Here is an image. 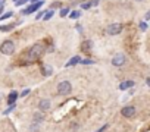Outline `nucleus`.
<instances>
[{"instance_id":"1","label":"nucleus","mask_w":150,"mask_h":132,"mask_svg":"<svg viewBox=\"0 0 150 132\" xmlns=\"http://www.w3.org/2000/svg\"><path fill=\"white\" fill-rule=\"evenodd\" d=\"M44 51H46V47H44L41 43H35L34 46H31L30 48H27V50L19 56L18 63L22 65V66L35 63L37 60H40V57L44 54Z\"/></svg>"},{"instance_id":"2","label":"nucleus","mask_w":150,"mask_h":132,"mask_svg":"<svg viewBox=\"0 0 150 132\" xmlns=\"http://www.w3.org/2000/svg\"><path fill=\"white\" fill-rule=\"evenodd\" d=\"M13 51H15V43L12 40H5L0 44V53L2 54L11 56V54H13Z\"/></svg>"},{"instance_id":"3","label":"nucleus","mask_w":150,"mask_h":132,"mask_svg":"<svg viewBox=\"0 0 150 132\" xmlns=\"http://www.w3.org/2000/svg\"><path fill=\"white\" fill-rule=\"evenodd\" d=\"M72 91V85L69 81H60L57 84V94L59 95H68Z\"/></svg>"},{"instance_id":"4","label":"nucleus","mask_w":150,"mask_h":132,"mask_svg":"<svg viewBox=\"0 0 150 132\" xmlns=\"http://www.w3.org/2000/svg\"><path fill=\"white\" fill-rule=\"evenodd\" d=\"M125 63H127V57L122 53H118L112 57V65L115 66V68H121V66H124Z\"/></svg>"},{"instance_id":"5","label":"nucleus","mask_w":150,"mask_h":132,"mask_svg":"<svg viewBox=\"0 0 150 132\" xmlns=\"http://www.w3.org/2000/svg\"><path fill=\"white\" fill-rule=\"evenodd\" d=\"M44 5V2L43 0H40V2H37V3H33V5H30L28 8H25V9H22V15H30V13H34V12H37L41 6Z\"/></svg>"},{"instance_id":"6","label":"nucleus","mask_w":150,"mask_h":132,"mask_svg":"<svg viewBox=\"0 0 150 132\" xmlns=\"http://www.w3.org/2000/svg\"><path fill=\"white\" fill-rule=\"evenodd\" d=\"M122 29H124L122 24H110V25L106 28V32H108L109 35H118V34L122 32Z\"/></svg>"},{"instance_id":"7","label":"nucleus","mask_w":150,"mask_h":132,"mask_svg":"<svg viewBox=\"0 0 150 132\" xmlns=\"http://www.w3.org/2000/svg\"><path fill=\"white\" fill-rule=\"evenodd\" d=\"M121 113H122L124 117H128V119H129V117H134V116H135L137 109H135L134 106H125V107H122Z\"/></svg>"},{"instance_id":"8","label":"nucleus","mask_w":150,"mask_h":132,"mask_svg":"<svg viewBox=\"0 0 150 132\" xmlns=\"http://www.w3.org/2000/svg\"><path fill=\"white\" fill-rule=\"evenodd\" d=\"M50 106H52V101H50L49 98H41V100L38 101V110H40V112H46V110H49Z\"/></svg>"},{"instance_id":"9","label":"nucleus","mask_w":150,"mask_h":132,"mask_svg":"<svg viewBox=\"0 0 150 132\" xmlns=\"http://www.w3.org/2000/svg\"><path fill=\"white\" fill-rule=\"evenodd\" d=\"M44 119H46V116H44V112H35L34 114H33V123H37V125H40V123H43L44 122Z\"/></svg>"},{"instance_id":"10","label":"nucleus","mask_w":150,"mask_h":132,"mask_svg":"<svg viewBox=\"0 0 150 132\" xmlns=\"http://www.w3.org/2000/svg\"><path fill=\"white\" fill-rule=\"evenodd\" d=\"M91 47H93V41H91V40H86V41H83V44H81V51L90 53V51H91Z\"/></svg>"},{"instance_id":"11","label":"nucleus","mask_w":150,"mask_h":132,"mask_svg":"<svg viewBox=\"0 0 150 132\" xmlns=\"http://www.w3.org/2000/svg\"><path fill=\"white\" fill-rule=\"evenodd\" d=\"M80 62H81V57H80V56H74V57H71V59L68 60V63L65 65V68H72V66L78 65Z\"/></svg>"},{"instance_id":"12","label":"nucleus","mask_w":150,"mask_h":132,"mask_svg":"<svg viewBox=\"0 0 150 132\" xmlns=\"http://www.w3.org/2000/svg\"><path fill=\"white\" fill-rule=\"evenodd\" d=\"M134 85H135L134 81H124V82L119 84V90L125 91V90H128V88H131V87H134Z\"/></svg>"},{"instance_id":"13","label":"nucleus","mask_w":150,"mask_h":132,"mask_svg":"<svg viewBox=\"0 0 150 132\" xmlns=\"http://www.w3.org/2000/svg\"><path fill=\"white\" fill-rule=\"evenodd\" d=\"M16 98H18V93H16V91H12V93L9 94V97H8V106H12V104H15Z\"/></svg>"},{"instance_id":"14","label":"nucleus","mask_w":150,"mask_h":132,"mask_svg":"<svg viewBox=\"0 0 150 132\" xmlns=\"http://www.w3.org/2000/svg\"><path fill=\"white\" fill-rule=\"evenodd\" d=\"M52 74H53V68H52L50 65H44L43 66V75L44 77H50Z\"/></svg>"},{"instance_id":"15","label":"nucleus","mask_w":150,"mask_h":132,"mask_svg":"<svg viewBox=\"0 0 150 132\" xmlns=\"http://www.w3.org/2000/svg\"><path fill=\"white\" fill-rule=\"evenodd\" d=\"M13 28H15L13 24H11V25H0V31H2V32H9V31H12Z\"/></svg>"},{"instance_id":"16","label":"nucleus","mask_w":150,"mask_h":132,"mask_svg":"<svg viewBox=\"0 0 150 132\" xmlns=\"http://www.w3.org/2000/svg\"><path fill=\"white\" fill-rule=\"evenodd\" d=\"M81 16V11H72V12H69V18L71 19H78Z\"/></svg>"},{"instance_id":"17","label":"nucleus","mask_w":150,"mask_h":132,"mask_svg":"<svg viewBox=\"0 0 150 132\" xmlns=\"http://www.w3.org/2000/svg\"><path fill=\"white\" fill-rule=\"evenodd\" d=\"M13 15V12L12 11H9V12H6V13H3L2 16H0V21H5V19H9L11 16Z\"/></svg>"},{"instance_id":"18","label":"nucleus","mask_w":150,"mask_h":132,"mask_svg":"<svg viewBox=\"0 0 150 132\" xmlns=\"http://www.w3.org/2000/svg\"><path fill=\"white\" fill-rule=\"evenodd\" d=\"M69 12H71L69 8H63V9H60V16L62 18H66V15H69Z\"/></svg>"},{"instance_id":"19","label":"nucleus","mask_w":150,"mask_h":132,"mask_svg":"<svg viewBox=\"0 0 150 132\" xmlns=\"http://www.w3.org/2000/svg\"><path fill=\"white\" fill-rule=\"evenodd\" d=\"M53 15H54V11L52 9V11H49L47 13H44V16H43V18H44V21H49V19H52V16H53Z\"/></svg>"},{"instance_id":"20","label":"nucleus","mask_w":150,"mask_h":132,"mask_svg":"<svg viewBox=\"0 0 150 132\" xmlns=\"http://www.w3.org/2000/svg\"><path fill=\"white\" fill-rule=\"evenodd\" d=\"M90 8H91V3H90V2H84V3L81 5V9H83V11H87V9H90Z\"/></svg>"},{"instance_id":"21","label":"nucleus","mask_w":150,"mask_h":132,"mask_svg":"<svg viewBox=\"0 0 150 132\" xmlns=\"http://www.w3.org/2000/svg\"><path fill=\"white\" fill-rule=\"evenodd\" d=\"M80 63H83V65H93L94 62L93 60H90V59H81V62Z\"/></svg>"},{"instance_id":"22","label":"nucleus","mask_w":150,"mask_h":132,"mask_svg":"<svg viewBox=\"0 0 150 132\" xmlns=\"http://www.w3.org/2000/svg\"><path fill=\"white\" fill-rule=\"evenodd\" d=\"M30 131H31V132H38V125H37V123H33V125L30 126Z\"/></svg>"},{"instance_id":"23","label":"nucleus","mask_w":150,"mask_h":132,"mask_svg":"<svg viewBox=\"0 0 150 132\" xmlns=\"http://www.w3.org/2000/svg\"><path fill=\"white\" fill-rule=\"evenodd\" d=\"M13 109H15V104H12V106H9V107H8V110H5V112H3V114H8V113H11V112H12Z\"/></svg>"},{"instance_id":"24","label":"nucleus","mask_w":150,"mask_h":132,"mask_svg":"<svg viewBox=\"0 0 150 132\" xmlns=\"http://www.w3.org/2000/svg\"><path fill=\"white\" fill-rule=\"evenodd\" d=\"M27 2H30V0H16V6H22V5H25Z\"/></svg>"},{"instance_id":"25","label":"nucleus","mask_w":150,"mask_h":132,"mask_svg":"<svg viewBox=\"0 0 150 132\" xmlns=\"http://www.w3.org/2000/svg\"><path fill=\"white\" fill-rule=\"evenodd\" d=\"M140 29H141V31H146V29H147V24H146V22H141V24H140Z\"/></svg>"},{"instance_id":"26","label":"nucleus","mask_w":150,"mask_h":132,"mask_svg":"<svg viewBox=\"0 0 150 132\" xmlns=\"http://www.w3.org/2000/svg\"><path fill=\"white\" fill-rule=\"evenodd\" d=\"M90 3H91V6H97L99 5V0H90Z\"/></svg>"},{"instance_id":"27","label":"nucleus","mask_w":150,"mask_h":132,"mask_svg":"<svg viewBox=\"0 0 150 132\" xmlns=\"http://www.w3.org/2000/svg\"><path fill=\"white\" fill-rule=\"evenodd\" d=\"M28 93H30V90H28V88H27V90H24V91L21 93V97H25V95H27Z\"/></svg>"},{"instance_id":"28","label":"nucleus","mask_w":150,"mask_h":132,"mask_svg":"<svg viewBox=\"0 0 150 132\" xmlns=\"http://www.w3.org/2000/svg\"><path fill=\"white\" fill-rule=\"evenodd\" d=\"M106 128H108V125H103V126H102V128H100V129H97V131H96V132H103V131H105V129H106Z\"/></svg>"},{"instance_id":"29","label":"nucleus","mask_w":150,"mask_h":132,"mask_svg":"<svg viewBox=\"0 0 150 132\" xmlns=\"http://www.w3.org/2000/svg\"><path fill=\"white\" fill-rule=\"evenodd\" d=\"M150 19V12H147L146 15H144V21H149Z\"/></svg>"},{"instance_id":"30","label":"nucleus","mask_w":150,"mask_h":132,"mask_svg":"<svg viewBox=\"0 0 150 132\" xmlns=\"http://www.w3.org/2000/svg\"><path fill=\"white\" fill-rule=\"evenodd\" d=\"M75 28H77V31H78V32H83V27H81V25H77Z\"/></svg>"},{"instance_id":"31","label":"nucleus","mask_w":150,"mask_h":132,"mask_svg":"<svg viewBox=\"0 0 150 132\" xmlns=\"http://www.w3.org/2000/svg\"><path fill=\"white\" fill-rule=\"evenodd\" d=\"M41 16H43V12H38V13H37V16H35V19H40Z\"/></svg>"},{"instance_id":"32","label":"nucleus","mask_w":150,"mask_h":132,"mask_svg":"<svg viewBox=\"0 0 150 132\" xmlns=\"http://www.w3.org/2000/svg\"><path fill=\"white\" fill-rule=\"evenodd\" d=\"M3 3H5V0H0V8L3 6Z\"/></svg>"},{"instance_id":"33","label":"nucleus","mask_w":150,"mask_h":132,"mask_svg":"<svg viewBox=\"0 0 150 132\" xmlns=\"http://www.w3.org/2000/svg\"><path fill=\"white\" fill-rule=\"evenodd\" d=\"M31 3H37V2H40V0H30Z\"/></svg>"},{"instance_id":"34","label":"nucleus","mask_w":150,"mask_h":132,"mask_svg":"<svg viewBox=\"0 0 150 132\" xmlns=\"http://www.w3.org/2000/svg\"><path fill=\"white\" fill-rule=\"evenodd\" d=\"M2 12H3V6H2V8H0V15H2Z\"/></svg>"},{"instance_id":"35","label":"nucleus","mask_w":150,"mask_h":132,"mask_svg":"<svg viewBox=\"0 0 150 132\" xmlns=\"http://www.w3.org/2000/svg\"><path fill=\"white\" fill-rule=\"evenodd\" d=\"M135 2H143V0H135Z\"/></svg>"},{"instance_id":"36","label":"nucleus","mask_w":150,"mask_h":132,"mask_svg":"<svg viewBox=\"0 0 150 132\" xmlns=\"http://www.w3.org/2000/svg\"><path fill=\"white\" fill-rule=\"evenodd\" d=\"M0 100H2V95H0Z\"/></svg>"},{"instance_id":"37","label":"nucleus","mask_w":150,"mask_h":132,"mask_svg":"<svg viewBox=\"0 0 150 132\" xmlns=\"http://www.w3.org/2000/svg\"><path fill=\"white\" fill-rule=\"evenodd\" d=\"M81 2H86V0H81Z\"/></svg>"}]
</instances>
